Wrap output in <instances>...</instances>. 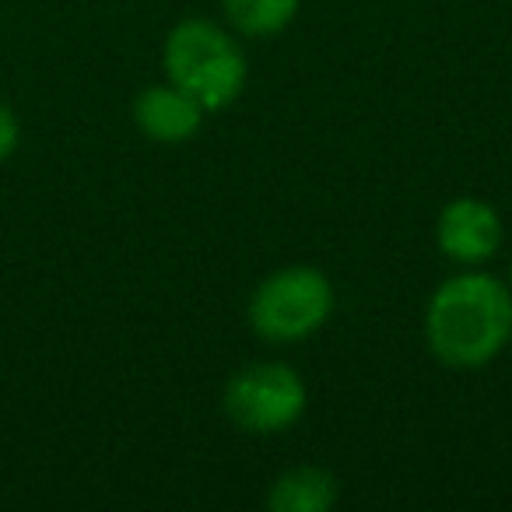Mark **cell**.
I'll return each instance as SVG.
<instances>
[{
    "label": "cell",
    "instance_id": "cell-1",
    "mask_svg": "<svg viewBox=\"0 0 512 512\" xmlns=\"http://www.w3.org/2000/svg\"><path fill=\"white\" fill-rule=\"evenodd\" d=\"M428 351L449 369H481L512 344V292L484 271H463L435 288L425 309Z\"/></svg>",
    "mask_w": 512,
    "mask_h": 512
},
{
    "label": "cell",
    "instance_id": "cell-2",
    "mask_svg": "<svg viewBox=\"0 0 512 512\" xmlns=\"http://www.w3.org/2000/svg\"><path fill=\"white\" fill-rule=\"evenodd\" d=\"M165 78L200 102L207 113L228 109L246 88V53L235 36L207 18H186L165 36Z\"/></svg>",
    "mask_w": 512,
    "mask_h": 512
},
{
    "label": "cell",
    "instance_id": "cell-3",
    "mask_svg": "<svg viewBox=\"0 0 512 512\" xmlns=\"http://www.w3.org/2000/svg\"><path fill=\"white\" fill-rule=\"evenodd\" d=\"M334 313V285L320 267H281L249 295V327L260 341L295 344L313 337Z\"/></svg>",
    "mask_w": 512,
    "mask_h": 512
},
{
    "label": "cell",
    "instance_id": "cell-4",
    "mask_svg": "<svg viewBox=\"0 0 512 512\" xmlns=\"http://www.w3.org/2000/svg\"><path fill=\"white\" fill-rule=\"evenodd\" d=\"M309 393L302 376L285 362H253L225 386L228 421L249 435H281L306 414Z\"/></svg>",
    "mask_w": 512,
    "mask_h": 512
},
{
    "label": "cell",
    "instance_id": "cell-5",
    "mask_svg": "<svg viewBox=\"0 0 512 512\" xmlns=\"http://www.w3.org/2000/svg\"><path fill=\"white\" fill-rule=\"evenodd\" d=\"M435 242L446 260L460 267H481L502 246V218L481 197H456L442 207Z\"/></svg>",
    "mask_w": 512,
    "mask_h": 512
},
{
    "label": "cell",
    "instance_id": "cell-6",
    "mask_svg": "<svg viewBox=\"0 0 512 512\" xmlns=\"http://www.w3.org/2000/svg\"><path fill=\"white\" fill-rule=\"evenodd\" d=\"M204 116L207 109L172 81L144 88L134 102V123L141 127V134L162 144H183L197 137L204 127Z\"/></svg>",
    "mask_w": 512,
    "mask_h": 512
},
{
    "label": "cell",
    "instance_id": "cell-7",
    "mask_svg": "<svg viewBox=\"0 0 512 512\" xmlns=\"http://www.w3.org/2000/svg\"><path fill=\"white\" fill-rule=\"evenodd\" d=\"M337 477L327 467H313L302 463L285 474H278V481L271 484L267 505L274 512H330L337 505Z\"/></svg>",
    "mask_w": 512,
    "mask_h": 512
},
{
    "label": "cell",
    "instance_id": "cell-8",
    "mask_svg": "<svg viewBox=\"0 0 512 512\" xmlns=\"http://www.w3.org/2000/svg\"><path fill=\"white\" fill-rule=\"evenodd\" d=\"M221 11L239 36L267 39L295 22L299 0H221Z\"/></svg>",
    "mask_w": 512,
    "mask_h": 512
},
{
    "label": "cell",
    "instance_id": "cell-9",
    "mask_svg": "<svg viewBox=\"0 0 512 512\" xmlns=\"http://www.w3.org/2000/svg\"><path fill=\"white\" fill-rule=\"evenodd\" d=\"M18 148V120L4 102H0V162Z\"/></svg>",
    "mask_w": 512,
    "mask_h": 512
},
{
    "label": "cell",
    "instance_id": "cell-10",
    "mask_svg": "<svg viewBox=\"0 0 512 512\" xmlns=\"http://www.w3.org/2000/svg\"><path fill=\"white\" fill-rule=\"evenodd\" d=\"M505 285H509V292H512V267H509V281H505Z\"/></svg>",
    "mask_w": 512,
    "mask_h": 512
}]
</instances>
